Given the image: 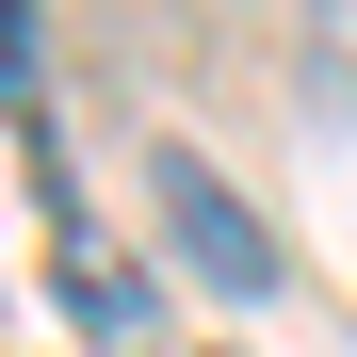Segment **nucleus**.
Here are the masks:
<instances>
[{
	"label": "nucleus",
	"mask_w": 357,
	"mask_h": 357,
	"mask_svg": "<svg viewBox=\"0 0 357 357\" xmlns=\"http://www.w3.org/2000/svg\"><path fill=\"white\" fill-rule=\"evenodd\" d=\"M49 260H66V309H82V341H114V357L146 341V276L114 260V244H98L82 211H49Z\"/></svg>",
	"instance_id": "f03ea898"
},
{
	"label": "nucleus",
	"mask_w": 357,
	"mask_h": 357,
	"mask_svg": "<svg viewBox=\"0 0 357 357\" xmlns=\"http://www.w3.org/2000/svg\"><path fill=\"white\" fill-rule=\"evenodd\" d=\"M325 49H341V66H357V0H325Z\"/></svg>",
	"instance_id": "7ed1b4c3"
},
{
	"label": "nucleus",
	"mask_w": 357,
	"mask_h": 357,
	"mask_svg": "<svg viewBox=\"0 0 357 357\" xmlns=\"http://www.w3.org/2000/svg\"><path fill=\"white\" fill-rule=\"evenodd\" d=\"M146 211H162V244H178V276H195V292H276V227L227 195V162H211V146L146 130Z\"/></svg>",
	"instance_id": "f257e3e1"
}]
</instances>
